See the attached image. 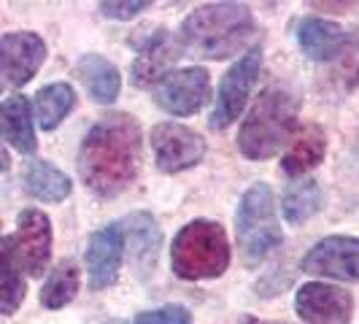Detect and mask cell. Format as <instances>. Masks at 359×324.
Returning <instances> with one entry per match:
<instances>
[{
  "label": "cell",
  "mask_w": 359,
  "mask_h": 324,
  "mask_svg": "<svg viewBox=\"0 0 359 324\" xmlns=\"http://www.w3.org/2000/svg\"><path fill=\"white\" fill-rule=\"evenodd\" d=\"M151 149L162 173H181L205 157V141L192 127L179 122H160L151 130Z\"/></svg>",
  "instance_id": "obj_9"
},
{
  "label": "cell",
  "mask_w": 359,
  "mask_h": 324,
  "mask_svg": "<svg viewBox=\"0 0 359 324\" xmlns=\"http://www.w3.org/2000/svg\"><path fill=\"white\" fill-rule=\"evenodd\" d=\"M181 57V43L168 30H157L146 38L133 62V84L135 87H151L157 84L168 68Z\"/></svg>",
  "instance_id": "obj_15"
},
{
  "label": "cell",
  "mask_w": 359,
  "mask_h": 324,
  "mask_svg": "<svg viewBox=\"0 0 359 324\" xmlns=\"http://www.w3.org/2000/svg\"><path fill=\"white\" fill-rule=\"evenodd\" d=\"M73 106H76V92L65 81H57V84H49L43 90H38L36 100H33L36 119L43 130H54L71 114Z\"/></svg>",
  "instance_id": "obj_22"
},
{
  "label": "cell",
  "mask_w": 359,
  "mask_h": 324,
  "mask_svg": "<svg viewBox=\"0 0 359 324\" xmlns=\"http://www.w3.org/2000/svg\"><path fill=\"white\" fill-rule=\"evenodd\" d=\"M238 324H281V322H265V319H257V316H249V313H246V316L238 319Z\"/></svg>",
  "instance_id": "obj_27"
},
{
  "label": "cell",
  "mask_w": 359,
  "mask_h": 324,
  "mask_svg": "<svg viewBox=\"0 0 359 324\" xmlns=\"http://www.w3.org/2000/svg\"><path fill=\"white\" fill-rule=\"evenodd\" d=\"M254 17L241 3H208L181 22V52L203 60H224L252 43Z\"/></svg>",
  "instance_id": "obj_2"
},
{
  "label": "cell",
  "mask_w": 359,
  "mask_h": 324,
  "mask_svg": "<svg viewBox=\"0 0 359 324\" xmlns=\"http://www.w3.org/2000/svg\"><path fill=\"white\" fill-rule=\"evenodd\" d=\"M146 8H149L146 0H133V3H111L108 0V3H100V14L108 19H133Z\"/></svg>",
  "instance_id": "obj_26"
},
{
  "label": "cell",
  "mask_w": 359,
  "mask_h": 324,
  "mask_svg": "<svg viewBox=\"0 0 359 324\" xmlns=\"http://www.w3.org/2000/svg\"><path fill=\"white\" fill-rule=\"evenodd\" d=\"M354 162H357L359 168V135H357V144H354Z\"/></svg>",
  "instance_id": "obj_29"
},
{
  "label": "cell",
  "mask_w": 359,
  "mask_h": 324,
  "mask_svg": "<svg viewBox=\"0 0 359 324\" xmlns=\"http://www.w3.org/2000/svg\"><path fill=\"white\" fill-rule=\"evenodd\" d=\"M235 235L246 265H259L281 243L284 235L276 219V198L265 181H257L243 192L235 211Z\"/></svg>",
  "instance_id": "obj_5"
},
{
  "label": "cell",
  "mask_w": 359,
  "mask_h": 324,
  "mask_svg": "<svg viewBox=\"0 0 359 324\" xmlns=\"http://www.w3.org/2000/svg\"><path fill=\"white\" fill-rule=\"evenodd\" d=\"M300 100L287 90H265L254 100L238 133V149L249 160H268L292 141L297 127Z\"/></svg>",
  "instance_id": "obj_3"
},
{
  "label": "cell",
  "mask_w": 359,
  "mask_h": 324,
  "mask_svg": "<svg viewBox=\"0 0 359 324\" xmlns=\"http://www.w3.org/2000/svg\"><path fill=\"white\" fill-rule=\"evenodd\" d=\"M25 189H27V195H33L36 200L60 203V200H65L71 195L73 184L60 168H54L52 162L33 160L25 168Z\"/></svg>",
  "instance_id": "obj_19"
},
{
  "label": "cell",
  "mask_w": 359,
  "mask_h": 324,
  "mask_svg": "<svg viewBox=\"0 0 359 324\" xmlns=\"http://www.w3.org/2000/svg\"><path fill=\"white\" fill-rule=\"evenodd\" d=\"M297 43H300V49L308 60L327 62V60H335L338 54L346 52L354 43V38L348 36L338 22L306 17L297 25Z\"/></svg>",
  "instance_id": "obj_16"
},
{
  "label": "cell",
  "mask_w": 359,
  "mask_h": 324,
  "mask_svg": "<svg viewBox=\"0 0 359 324\" xmlns=\"http://www.w3.org/2000/svg\"><path fill=\"white\" fill-rule=\"evenodd\" d=\"M46 43L36 33H8L0 38V92L25 87L43 65Z\"/></svg>",
  "instance_id": "obj_8"
},
{
  "label": "cell",
  "mask_w": 359,
  "mask_h": 324,
  "mask_svg": "<svg viewBox=\"0 0 359 324\" xmlns=\"http://www.w3.org/2000/svg\"><path fill=\"white\" fill-rule=\"evenodd\" d=\"M8 165H11V160H8V151L0 146V170H8Z\"/></svg>",
  "instance_id": "obj_28"
},
{
  "label": "cell",
  "mask_w": 359,
  "mask_h": 324,
  "mask_svg": "<svg viewBox=\"0 0 359 324\" xmlns=\"http://www.w3.org/2000/svg\"><path fill=\"white\" fill-rule=\"evenodd\" d=\"M294 311L308 324H348L354 297L332 284H303L294 295Z\"/></svg>",
  "instance_id": "obj_11"
},
{
  "label": "cell",
  "mask_w": 359,
  "mask_h": 324,
  "mask_svg": "<svg viewBox=\"0 0 359 324\" xmlns=\"http://www.w3.org/2000/svg\"><path fill=\"white\" fill-rule=\"evenodd\" d=\"M130 324H192V313L184 306H165L138 313Z\"/></svg>",
  "instance_id": "obj_25"
},
{
  "label": "cell",
  "mask_w": 359,
  "mask_h": 324,
  "mask_svg": "<svg viewBox=\"0 0 359 324\" xmlns=\"http://www.w3.org/2000/svg\"><path fill=\"white\" fill-rule=\"evenodd\" d=\"M324 151H327L324 130L311 125L300 135H294L289 151L284 154V160H281V168H284L287 176H303V173H308L311 168H316L324 160Z\"/></svg>",
  "instance_id": "obj_20"
},
{
  "label": "cell",
  "mask_w": 359,
  "mask_h": 324,
  "mask_svg": "<svg viewBox=\"0 0 359 324\" xmlns=\"http://www.w3.org/2000/svg\"><path fill=\"white\" fill-rule=\"evenodd\" d=\"M25 276L11 238H0V313H17L25 300Z\"/></svg>",
  "instance_id": "obj_21"
},
{
  "label": "cell",
  "mask_w": 359,
  "mask_h": 324,
  "mask_svg": "<svg viewBox=\"0 0 359 324\" xmlns=\"http://www.w3.org/2000/svg\"><path fill=\"white\" fill-rule=\"evenodd\" d=\"M14 241V252L25 273L30 276H41L49 257H52V222L49 216L38 208H25L19 214L17 235H11Z\"/></svg>",
  "instance_id": "obj_12"
},
{
  "label": "cell",
  "mask_w": 359,
  "mask_h": 324,
  "mask_svg": "<svg viewBox=\"0 0 359 324\" xmlns=\"http://www.w3.org/2000/svg\"><path fill=\"white\" fill-rule=\"evenodd\" d=\"M144 135L130 114H108L84 135L79 149V176L97 198H116L141 168Z\"/></svg>",
  "instance_id": "obj_1"
},
{
  "label": "cell",
  "mask_w": 359,
  "mask_h": 324,
  "mask_svg": "<svg viewBox=\"0 0 359 324\" xmlns=\"http://www.w3.org/2000/svg\"><path fill=\"white\" fill-rule=\"evenodd\" d=\"M79 71V79L84 84V90L90 95L95 103H114L119 97V90H122V76L116 71V65L100 57V54H84L76 65Z\"/></svg>",
  "instance_id": "obj_18"
},
{
  "label": "cell",
  "mask_w": 359,
  "mask_h": 324,
  "mask_svg": "<svg viewBox=\"0 0 359 324\" xmlns=\"http://www.w3.org/2000/svg\"><path fill=\"white\" fill-rule=\"evenodd\" d=\"M125 259V233L122 224H108L90 235L87 243V273L90 289H106L119 278V268Z\"/></svg>",
  "instance_id": "obj_13"
},
{
  "label": "cell",
  "mask_w": 359,
  "mask_h": 324,
  "mask_svg": "<svg viewBox=\"0 0 359 324\" xmlns=\"http://www.w3.org/2000/svg\"><path fill=\"white\" fill-rule=\"evenodd\" d=\"M76 295H79V265L73 259H62L41 289V303L57 311L68 306Z\"/></svg>",
  "instance_id": "obj_24"
},
{
  "label": "cell",
  "mask_w": 359,
  "mask_h": 324,
  "mask_svg": "<svg viewBox=\"0 0 359 324\" xmlns=\"http://www.w3.org/2000/svg\"><path fill=\"white\" fill-rule=\"evenodd\" d=\"M300 268L311 276H327L338 281H359V238L330 235L322 238L303 257Z\"/></svg>",
  "instance_id": "obj_10"
},
{
  "label": "cell",
  "mask_w": 359,
  "mask_h": 324,
  "mask_svg": "<svg viewBox=\"0 0 359 324\" xmlns=\"http://www.w3.org/2000/svg\"><path fill=\"white\" fill-rule=\"evenodd\" d=\"M125 233V249L130 254V262L141 278H149L151 270L160 259L162 233L151 214H130L122 224Z\"/></svg>",
  "instance_id": "obj_14"
},
{
  "label": "cell",
  "mask_w": 359,
  "mask_h": 324,
  "mask_svg": "<svg viewBox=\"0 0 359 324\" xmlns=\"http://www.w3.org/2000/svg\"><path fill=\"white\" fill-rule=\"evenodd\" d=\"M281 208H284V219H287L289 224H294V227L306 224L308 219L313 214H319V208H322V189H319V184L311 179L289 184V189L284 192Z\"/></svg>",
  "instance_id": "obj_23"
},
{
  "label": "cell",
  "mask_w": 359,
  "mask_h": 324,
  "mask_svg": "<svg viewBox=\"0 0 359 324\" xmlns=\"http://www.w3.org/2000/svg\"><path fill=\"white\" fill-rule=\"evenodd\" d=\"M259 65H262V54H259V49H252L224 73V79L219 84V95H216V106L211 111L214 130H224L230 122L241 116V111L249 103L254 81L259 76Z\"/></svg>",
  "instance_id": "obj_7"
},
{
  "label": "cell",
  "mask_w": 359,
  "mask_h": 324,
  "mask_svg": "<svg viewBox=\"0 0 359 324\" xmlns=\"http://www.w3.org/2000/svg\"><path fill=\"white\" fill-rule=\"evenodd\" d=\"M211 79L203 68L168 71L154 84V103L173 116H192L208 103Z\"/></svg>",
  "instance_id": "obj_6"
},
{
  "label": "cell",
  "mask_w": 359,
  "mask_h": 324,
  "mask_svg": "<svg viewBox=\"0 0 359 324\" xmlns=\"http://www.w3.org/2000/svg\"><path fill=\"white\" fill-rule=\"evenodd\" d=\"M170 268L179 278H219L230 268V238L219 222L195 219L170 243Z\"/></svg>",
  "instance_id": "obj_4"
},
{
  "label": "cell",
  "mask_w": 359,
  "mask_h": 324,
  "mask_svg": "<svg viewBox=\"0 0 359 324\" xmlns=\"http://www.w3.org/2000/svg\"><path fill=\"white\" fill-rule=\"evenodd\" d=\"M0 138L11 144L22 154L36 151V127H33V108L27 97L14 95L0 103Z\"/></svg>",
  "instance_id": "obj_17"
}]
</instances>
